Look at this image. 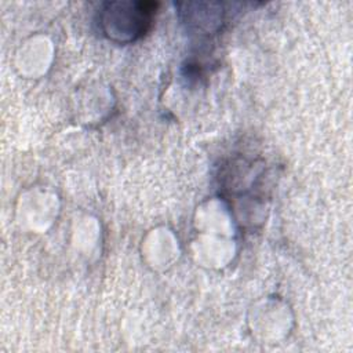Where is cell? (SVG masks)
I'll return each mask as SVG.
<instances>
[{
	"label": "cell",
	"mask_w": 353,
	"mask_h": 353,
	"mask_svg": "<svg viewBox=\"0 0 353 353\" xmlns=\"http://www.w3.org/2000/svg\"><path fill=\"white\" fill-rule=\"evenodd\" d=\"M152 1H112L99 11V28L105 36L119 43H130L143 36L156 12Z\"/></svg>",
	"instance_id": "6da1fadb"
}]
</instances>
